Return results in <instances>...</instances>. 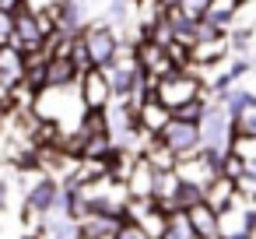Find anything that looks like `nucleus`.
<instances>
[{
	"label": "nucleus",
	"instance_id": "obj_27",
	"mask_svg": "<svg viewBox=\"0 0 256 239\" xmlns=\"http://www.w3.org/2000/svg\"><path fill=\"white\" fill-rule=\"evenodd\" d=\"M228 239H249V235H246V232H242V235H228Z\"/></svg>",
	"mask_w": 256,
	"mask_h": 239
},
{
	"label": "nucleus",
	"instance_id": "obj_10",
	"mask_svg": "<svg viewBox=\"0 0 256 239\" xmlns=\"http://www.w3.org/2000/svg\"><path fill=\"white\" fill-rule=\"evenodd\" d=\"M81 67L74 64V57L70 53H53L50 57V85L53 88H74V85H81Z\"/></svg>",
	"mask_w": 256,
	"mask_h": 239
},
{
	"label": "nucleus",
	"instance_id": "obj_7",
	"mask_svg": "<svg viewBox=\"0 0 256 239\" xmlns=\"http://www.w3.org/2000/svg\"><path fill=\"white\" fill-rule=\"evenodd\" d=\"M81 99H84V106L88 109H109L116 99H112V88H109V78H106V71L102 67H88L84 74H81Z\"/></svg>",
	"mask_w": 256,
	"mask_h": 239
},
{
	"label": "nucleus",
	"instance_id": "obj_1",
	"mask_svg": "<svg viewBox=\"0 0 256 239\" xmlns=\"http://www.w3.org/2000/svg\"><path fill=\"white\" fill-rule=\"evenodd\" d=\"M200 134H204V148L207 151H232L238 144V134H235V116L228 113V106L221 99L210 102L207 116L200 120Z\"/></svg>",
	"mask_w": 256,
	"mask_h": 239
},
{
	"label": "nucleus",
	"instance_id": "obj_28",
	"mask_svg": "<svg viewBox=\"0 0 256 239\" xmlns=\"http://www.w3.org/2000/svg\"><path fill=\"white\" fill-rule=\"evenodd\" d=\"M0 50H4V43H0Z\"/></svg>",
	"mask_w": 256,
	"mask_h": 239
},
{
	"label": "nucleus",
	"instance_id": "obj_14",
	"mask_svg": "<svg viewBox=\"0 0 256 239\" xmlns=\"http://www.w3.org/2000/svg\"><path fill=\"white\" fill-rule=\"evenodd\" d=\"M221 102L228 106V113H232V116H242V113L256 109V92H252V88H246V85H235L232 92H224V95H221Z\"/></svg>",
	"mask_w": 256,
	"mask_h": 239
},
{
	"label": "nucleus",
	"instance_id": "obj_13",
	"mask_svg": "<svg viewBox=\"0 0 256 239\" xmlns=\"http://www.w3.org/2000/svg\"><path fill=\"white\" fill-rule=\"evenodd\" d=\"M186 214H190V221H193V228H196V235H200V239L221 235V228H218V207H210L207 200H204V204H196V207H190Z\"/></svg>",
	"mask_w": 256,
	"mask_h": 239
},
{
	"label": "nucleus",
	"instance_id": "obj_15",
	"mask_svg": "<svg viewBox=\"0 0 256 239\" xmlns=\"http://www.w3.org/2000/svg\"><path fill=\"white\" fill-rule=\"evenodd\" d=\"M158 239H200V235H196L190 214L186 211H176V214H168V221H165V228H162Z\"/></svg>",
	"mask_w": 256,
	"mask_h": 239
},
{
	"label": "nucleus",
	"instance_id": "obj_5",
	"mask_svg": "<svg viewBox=\"0 0 256 239\" xmlns=\"http://www.w3.org/2000/svg\"><path fill=\"white\" fill-rule=\"evenodd\" d=\"M204 92V85H200V78L196 74H190V71H179V74H172V78H162L158 81V99L176 113L182 102H190V99H196Z\"/></svg>",
	"mask_w": 256,
	"mask_h": 239
},
{
	"label": "nucleus",
	"instance_id": "obj_2",
	"mask_svg": "<svg viewBox=\"0 0 256 239\" xmlns=\"http://www.w3.org/2000/svg\"><path fill=\"white\" fill-rule=\"evenodd\" d=\"M60 200H64V179L42 172L28 190H25V200H22V218L25 221H39L42 214L50 211H60Z\"/></svg>",
	"mask_w": 256,
	"mask_h": 239
},
{
	"label": "nucleus",
	"instance_id": "obj_11",
	"mask_svg": "<svg viewBox=\"0 0 256 239\" xmlns=\"http://www.w3.org/2000/svg\"><path fill=\"white\" fill-rule=\"evenodd\" d=\"M172 120V109L162 102V99H154V102H144L140 106V127L148 130V137H158L162 130H165V123Z\"/></svg>",
	"mask_w": 256,
	"mask_h": 239
},
{
	"label": "nucleus",
	"instance_id": "obj_26",
	"mask_svg": "<svg viewBox=\"0 0 256 239\" xmlns=\"http://www.w3.org/2000/svg\"><path fill=\"white\" fill-rule=\"evenodd\" d=\"M249 169H252V172H256V151H252V155H249Z\"/></svg>",
	"mask_w": 256,
	"mask_h": 239
},
{
	"label": "nucleus",
	"instance_id": "obj_6",
	"mask_svg": "<svg viewBox=\"0 0 256 239\" xmlns=\"http://www.w3.org/2000/svg\"><path fill=\"white\" fill-rule=\"evenodd\" d=\"M46 29H42V22H39V15H32V11H18L14 15V39L8 43V46H14V50H22V53H39V50H46Z\"/></svg>",
	"mask_w": 256,
	"mask_h": 239
},
{
	"label": "nucleus",
	"instance_id": "obj_19",
	"mask_svg": "<svg viewBox=\"0 0 256 239\" xmlns=\"http://www.w3.org/2000/svg\"><path fill=\"white\" fill-rule=\"evenodd\" d=\"M176 8H179L182 15H190V18L204 22V18H207V11H210V0H176Z\"/></svg>",
	"mask_w": 256,
	"mask_h": 239
},
{
	"label": "nucleus",
	"instance_id": "obj_17",
	"mask_svg": "<svg viewBox=\"0 0 256 239\" xmlns=\"http://www.w3.org/2000/svg\"><path fill=\"white\" fill-rule=\"evenodd\" d=\"M116 239H154V235L148 232L144 221H137V218H123L120 228H116Z\"/></svg>",
	"mask_w": 256,
	"mask_h": 239
},
{
	"label": "nucleus",
	"instance_id": "obj_9",
	"mask_svg": "<svg viewBox=\"0 0 256 239\" xmlns=\"http://www.w3.org/2000/svg\"><path fill=\"white\" fill-rule=\"evenodd\" d=\"M28 74V53L14 50V46H4L0 50V85L8 92H14Z\"/></svg>",
	"mask_w": 256,
	"mask_h": 239
},
{
	"label": "nucleus",
	"instance_id": "obj_8",
	"mask_svg": "<svg viewBox=\"0 0 256 239\" xmlns=\"http://www.w3.org/2000/svg\"><path fill=\"white\" fill-rule=\"evenodd\" d=\"M36 232H39L42 239H84L81 221L70 218V214H64V211H50V214H42V218L36 221Z\"/></svg>",
	"mask_w": 256,
	"mask_h": 239
},
{
	"label": "nucleus",
	"instance_id": "obj_20",
	"mask_svg": "<svg viewBox=\"0 0 256 239\" xmlns=\"http://www.w3.org/2000/svg\"><path fill=\"white\" fill-rule=\"evenodd\" d=\"M60 4H64V0H25V11H32V15H53L56 18Z\"/></svg>",
	"mask_w": 256,
	"mask_h": 239
},
{
	"label": "nucleus",
	"instance_id": "obj_16",
	"mask_svg": "<svg viewBox=\"0 0 256 239\" xmlns=\"http://www.w3.org/2000/svg\"><path fill=\"white\" fill-rule=\"evenodd\" d=\"M249 169V158L238 151V144L232 148V151H224V165H221V176H228V179H238L242 172Z\"/></svg>",
	"mask_w": 256,
	"mask_h": 239
},
{
	"label": "nucleus",
	"instance_id": "obj_12",
	"mask_svg": "<svg viewBox=\"0 0 256 239\" xmlns=\"http://www.w3.org/2000/svg\"><path fill=\"white\" fill-rule=\"evenodd\" d=\"M235 200H238V183H235V179H228V176H218V179L207 186V204H210V207L224 211V207H232Z\"/></svg>",
	"mask_w": 256,
	"mask_h": 239
},
{
	"label": "nucleus",
	"instance_id": "obj_22",
	"mask_svg": "<svg viewBox=\"0 0 256 239\" xmlns=\"http://www.w3.org/2000/svg\"><path fill=\"white\" fill-rule=\"evenodd\" d=\"M14 39V15H8V11H0V43H11Z\"/></svg>",
	"mask_w": 256,
	"mask_h": 239
},
{
	"label": "nucleus",
	"instance_id": "obj_3",
	"mask_svg": "<svg viewBox=\"0 0 256 239\" xmlns=\"http://www.w3.org/2000/svg\"><path fill=\"white\" fill-rule=\"evenodd\" d=\"M81 39H84V46H88V57H92V67H109V64H116L120 60V50H123V36L112 29V25H106V22H95V25H88L84 32H81Z\"/></svg>",
	"mask_w": 256,
	"mask_h": 239
},
{
	"label": "nucleus",
	"instance_id": "obj_4",
	"mask_svg": "<svg viewBox=\"0 0 256 239\" xmlns=\"http://www.w3.org/2000/svg\"><path fill=\"white\" fill-rule=\"evenodd\" d=\"M158 141H165L179 158H186V155H196L200 148H204V134H200V123H193V120H182V116H172L168 123H165V130L158 134Z\"/></svg>",
	"mask_w": 256,
	"mask_h": 239
},
{
	"label": "nucleus",
	"instance_id": "obj_21",
	"mask_svg": "<svg viewBox=\"0 0 256 239\" xmlns=\"http://www.w3.org/2000/svg\"><path fill=\"white\" fill-rule=\"evenodd\" d=\"M228 71H232V78H235V81H242L246 74H252V57H235Z\"/></svg>",
	"mask_w": 256,
	"mask_h": 239
},
{
	"label": "nucleus",
	"instance_id": "obj_24",
	"mask_svg": "<svg viewBox=\"0 0 256 239\" xmlns=\"http://www.w3.org/2000/svg\"><path fill=\"white\" fill-rule=\"evenodd\" d=\"M25 8V0H0V11H8V15H18Z\"/></svg>",
	"mask_w": 256,
	"mask_h": 239
},
{
	"label": "nucleus",
	"instance_id": "obj_23",
	"mask_svg": "<svg viewBox=\"0 0 256 239\" xmlns=\"http://www.w3.org/2000/svg\"><path fill=\"white\" fill-rule=\"evenodd\" d=\"M8 204H11V179L0 176V214L8 211Z\"/></svg>",
	"mask_w": 256,
	"mask_h": 239
},
{
	"label": "nucleus",
	"instance_id": "obj_18",
	"mask_svg": "<svg viewBox=\"0 0 256 239\" xmlns=\"http://www.w3.org/2000/svg\"><path fill=\"white\" fill-rule=\"evenodd\" d=\"M235 134H238V141H256V109L235 116Z\"/></svg>",
	"mask_w": 256,
	"mask_h": 239
},
{
	"label": "nucleus",
	"instance_id": "obj_25",
	"mask_svg": "<svg viewBox=\"0 0 256 239\" xmlns=\"http://www.w3.org/2000/svg\"><path fill=\"white\" fill-rule=\"evenodd\" d=\"M18 239H42L39 232H25V235H18Z\"/></svg>",
	"mask_w": 256,
	"mask_h": 239
}]
</instances>
